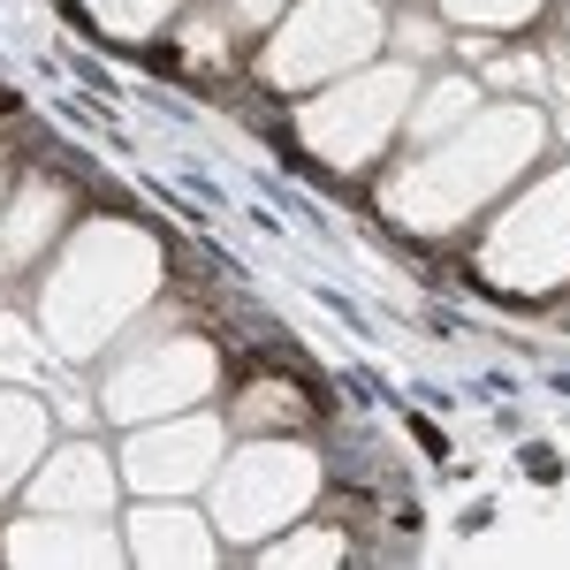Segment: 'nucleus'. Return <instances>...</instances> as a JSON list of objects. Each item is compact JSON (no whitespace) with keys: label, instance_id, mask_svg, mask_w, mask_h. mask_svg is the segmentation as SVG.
<instances>
[{"label":"nucleus","instance_id":"obj_7","mask_svg":"<svg viewBox=\"0 0 570 570\" xmlns=\"http://www.w3.org/2000/svg\"><path fill=\"white\" fill-rule=\"evenodd\" d=\"M228 16L252 31V23H266V16H274V0H228Z\"/></svg>","mask_w":570,"mask_h":570},{"label":"nucleus","instance_id":"obj_4","mask_svg":"<svg viewBox=\"0 0 570 570\" xmlns=\"http://www.w3.org/2000/svg\"><path fill=\"white\" fill-rule=\"evenodd\" d=\"M456 115H472V85H464V77H449V85L426 91V99H419V115H411V130L426 137V130H441V122H456Z\"/></svg>","mask_w":570,"mask_h":570},{"label":"nucleus","instance_id":"obj_3","mask_svg":"<svg viewBox=\"0 0 570 570\" xmlns=\"http://www.w3.org/2000/svg\"><path fill=\"white\" fill-rule=\"evenodd\" d=\"M107 487H115V472H107L99 449H61L53 472L39 480V494L46 502H61V494H69V502H107Z\"/></svg>","mask_w":570,"mask_h":570},{"label":"nucleus","instance_id":"obj_5","mask_svg":"<svg viewBox=\"0 0 570 570\" xmlns=\"http://www.w3.org/2000/svg\"><path fill=\"white\" fill-rule=\"evenodd\" d=\"M395 39L411 46V53H426V61H434V53H441V23H434V16H419V8H411V16H395Z\"/></svg>","mask_w":570,"mask_h":570},{"label":"nucleus","instance_id":"obj_1","mask_svg":"<svg viewBox=\"0 0 570 570\" xmlns=\"http://www.w3.org/2000/svg\"><path fill=\"white\" fill-rule=\"evenodd\" d=\"M297 23L312 31V46L282 31V39L266 46V69H274V77H320V69H343V61H357V53H373V39L389 31L381 8H335V0H312Z\"/></svg>","mask_w":570,"mask_h":570},{"label":"nucleus","instance_id":"obj_2","mask_svg":"<svg viewBox=\"0 0 570 570\" xmlns=\"http://www.w3.org/2000/svg\"><path fill=\"white\" fill-rule=\"evenodd\" d=\"M236 464H244V472H228V525L252 518L244 540H252V532H274L312 494V456L305 449H252V456H236Z\"/></svg>","mask_w":570,"mask_h":570},{"label":"nucleus","instance_id":"obj_8","mask_svg":"<svg viewBox=\"0 0 570 570\" xmlns=\"http://www.w3.org/2000/svg\"><path fill=\"white\" fill-rule=\"evenodd\" d=\"M525 472H532V480H556L563 464H556V449H525Z\"/></svg>","mask_w":570,"mask_h":570},{"label":"nucleus","instance_id":"obj_6","mask_svg":"<svg viewBox=\"0 0 570 570\" xmlns=\"http://www.w3.org/2000/svg\"><path fill=\"white\" fill-rule=\"evenodd\" d=\"M540 0H456V16H480V23H510V16H532Z\"/></svg>","mask_w":570,"mask_h":570}]
</instances>
